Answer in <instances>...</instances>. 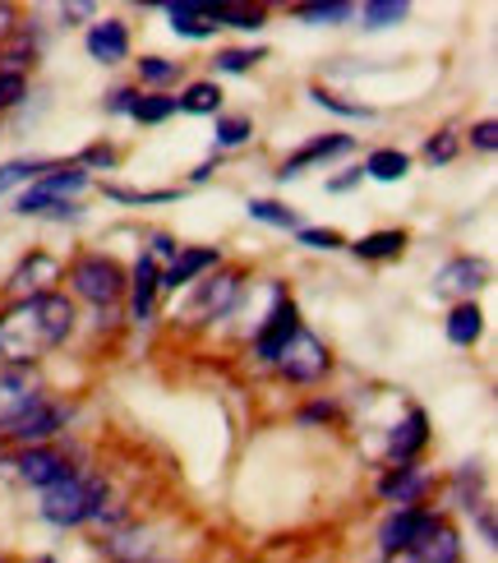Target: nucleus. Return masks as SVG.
Here are the masks:
<instances>
[{"instance_id": "nucleus-2", "label": "nucleus", "mask_w": 498, "mask_h": 563, "mask_svg": "<svg viewBox=\"0 0 498 563\" xmlns=\"http://www.w3.org/2000/svg\"><path fill=\"white\" fill-rule=\"evenodd\" d=\"M102 508H107V481H98V476H75L69 472L52 489H42V518L52 527L92 522Z\"/></svg>"}, {"instance_id": "nucleus-39", "label": "nucleus", "mask_w": 498, "mask_h": 563, "mask_svg": "<svg viewBox=\"0 0 498 563\" xmlns=\"http://www.w3.org/2000/svg\"><path fill=\"white\" fill-rule=\"evenodd\" d=\"M180 190H125V185H107V199L115 203H171Z\"/></svg>"}, {"instance_id": "nucleus-17", "label": "nucleus", "mask_w": 498, "mask_h": 563, "mask_svg": "<svg viewBox=\"0 0 498 563\" xmlns=\"http://www.w3.org/2000/svg\"><path fill=\"white\" fill-rule=\"evenodd\" d=\"M430 443V416L424 411H407V420H397L388 434V457L392 462H416V453Z\"/></svg>"}, {"instance_id": "nucleus-34", "label": "nucleus", "mask_w": 498, "mask_h": 563, "mask_svg": "<svg viewBox=\"0 0 498 563\" xmlns=\"http://www.w3.org/2000/svg\"><path fill=\"white\" fill-rule=\"evenodd\" d=\"M310 98H314L319 107H328V111H337V115H351V121H369V115H374V107L346 102V98H337V92H328V88H310Z\"/></svg>"}, {"instance_id": "nucleus-3", "label": "nucleus", "mask_w": 498, "mask_h": 563, "mask_svg": "<svg viewBox=\"0 0 498 563\" xmlns=\"http://www.w3.org/2000/svg\"><path fill=\"white\" fill-rule=\"evenodd\" d=\"M69 282H75V291L88 300V305H98V310H111V305H121L125 291H130V277L125 268L107 260V254H84V260L69 268Z\"/></svg>"}, {"instance_id": "nucleus-52", "label": "nucleus", "mask_w": 498, "mask_h": 563, "mask_svg": "<svg viewBox=\"0 0 498 563\" xmlns=\"http://www.w3.org/2000/svg\"><path fill=\"white\" fill-rule=\"evenodd\" d=\"M42 563H52V559H42Z\"/></svg>"}, {"instance_id": "nucleus-45", "label": "nucleus", "mask_w": 498, "mask_h": 563, "mask_svg": "<svg viewBox=\"0 0 498 563\" xmlns=\"http://www.w3.org/2000/svg\"><path fill=\"white\" fill-rule=\"evenodd\" d=\"M79 167H115V148H107V144H92V148L84 153Z\"/></svg>"}, {"instance_id": "nucleus-36", "label": "nucleus", "mask_w": 498, "mask_h": 563, "mask_svg": "<svg viewBox=\"0 0 498 563\" xmlns=\"http://www.w3.org/2000/svg\"><path fill=\"white\" fill-rule=\"evenodd\" d=\"M258 60H264L258 46H254V52H245V46H231V52H218V60H212V65H218L222 75H245V69H254Z\"/></svg>"}, {"instance_id": "nucleus-43", "label": "nucleus", "mask_w": 498, "mask_h": 563, "mask_svg": "<svg viewBox=\"0 0 498 563\" xmlns=\"http://www.w3.org/2000/svg\"><path fill=\"white\" fill-rule=\"evenodd\" d=\"M471 144H476L480 153H494L498 148V125L494 121H480L476 130H471Z\"/></svg>"}, {"instance_id": "nucleus-35", "label": "nucleus", "mask_w": 498, "mask_h": 563, "mask_svg": "<svg viewBox=\"0 0 498 563\" xmlns=\"http://www.w3.org/2000/svg\"><path fill=\"white\" fill-rule=\"evenodd\" d=\"M250 134H254V125L245 115H218V148H241Z\"/></svg>"}, {"instance_id": "nucleus-19", "label": "nucleus", "mask_w": 498, "mask_h": 563, "mask_svg": "<svg viewBox=\"0 0 498 563\" xmlns=\"http://www.w3.org/2000/svg\"><path fill=\"white\" fill-rule=\"evenodd\" d=\"M166 19H171L176 37H212V33H218V14H212V5H199V0L166 5Z\"/></svg>"}, {"instance_id": "nucleus-4", "label": "nucleus", "mask_w": 498, "mask_h": 563, "mask_svg": "<svg viewBox=\"0 0 498 563\" xmlns=\"http://www.w3.org/2000/svg\"><path fill=\"white\" fill-rule=\"evenodd\" d=\"M300 328H305V323H300V310L273 287V314H268L264 328L254 333V356L264 361V365H277V356L287 351V342L300 333Z\"/></svg>"}, {"instance_id": "nucleus-22", "label": "nucleus", "mask_w": 498, "mask_h": 563, "mask_svg": "<svg viewBox=\"0 0 498 563\" xmlns=\"http://www.w3.org/2000/svg\"><path fill=\"white\" fill-rule=\"evenodd\" d=\"M88 180H92V176L79 167V162H75V167H56V162H52V167H46V172L37 176L33 190H42V195H56V199H69V195L88 190Z\"/></svg>"}, {"instance_id": "nucleus-26", "label": "nucleus", "mask_w": 498, "mask_h": 563, "mask_svg": "<svg viewBox=\"0 0 498 563\" xmlns=\"http://www.w3.org/2000/svg\"><path fill=\"white\" fill-rule=\"evenodd\" d=\"M176 107L180 111H189V115H218V107H222V88L212 84V79H203V84H189L180 98H176Z\"/></svg>"}, {"instance_id": "nucleus-20", "label": "nucleus", "mask_w": 498, "mask_h": 563, "mask_svg": "<svg viewBox=\"0 0 498 563\" xmlns=\"http://www.w3.org/2000/svg\"><path fill=\"white\" fill-rule=\"evenodd\" d=\"M14 213L19 218H56V222H75L84 208L75 199H56V195H42V190H29L14 199Z\"/></svg>"}, {"instance_id": "nucleus-25", "label": "nucleus", "mask_w": 498, "mask_h": 563, "mask_svg": "<svg viewBox=\"0 0 498 563\" xmlns=\"http://www.w3.org/2000/svg\"><path fill=\"white\" fill-rule=\"evenodd\" d=\"M361 260H392V254L407 250V231H369V236H361L351 245Z\"/></svg>"}, {"instance_id": "nucleus-51", "label": "nucleus", "mask_w": 498, "mask_h": 563, "mask_svg": "<svg viewBox=\"0 0 498 563\" xmlns=\"http://www.w3.org/2000/svg\"><path fill=\"white\" fill-rule=\"evenodd\" d=\"M208 176H212V162H203V167H195V176H189V180L199 185V180H208Z\"/></svg>"}, {"instance_id": "nucleus-50", "label": "nucleus", "mask_w": 498, "mask_h": 563, "mask_svg": "<svg viewBox=\"0 0 498 563\" xmlns=\"http://www.w3.org/2000/svg\"><path fill=\"white\" fill-rule=\"evenodd\" d=\"M355 180H361V172H346V176H337V180H332V185H328V190H351V185H355Z\"/></svg>"}, {"instance_id": "nucleus-53", "label": "nucleus", "mask_w": 498, "mask_h": 563, "mask_svg": "<svg viewBox=\"0 0 498 563\" xmlns=\"http://www.w3.org/2000/svg\"><path fill=\"white\" fill-rule=\"evenodd\" d=\"M0 563H5V559H0Z\"/></svg>"}, {"instance_id": "nucleus-23", "label": "nucleus", "mask_w": 498, "mask_h": 563, "mask_svg": "<svg viewBox=\"0 0 498 563\" xmlns=\"http://www.w3.org/2000/svg\"><path fill=\"white\" fill-rule=\"evenodd\" d=\"M480 333H485V314H480V305H476V300L453 305V314H447V342L471 346Z\"/></svg>"}, {"instance_id": "nucleus-38", "label": "nucleus", "mask_w": 498, "mask_h": 563, "mask_svg": "<svg viewBox=\"0 0 498 563\" xmlns=\"http://www.w3.org/2000/svg\"><path fill=\"white\" fill-rule=\"evenodd\" d=\"M457 495H462V508L476 512L480 508V462H466L457 472Z\"/></svg>"}, {"instance_id": "nucleus-41", "label": "nucleus", "mask_w": 498, "mask_h": 563, "mask_svg": "<svg viewBox=\"0 0 498 563\" xmlns=\"http://www.w3.org/2000/svg\"><path fill=\"white\" fill-rule=\"evenodd\" d=\"M300 245H310V250H342L346 241L332 227H300Z\"/></svg>"}, {"instance_id": "nucleus-1", "label": "nucleus", "mask_w": 498, "mask_h": 563, "mask_svg": "<svg viewBox=\"0 0 498 563\" xmlns=\"http://www.w3.org/2000/svg\"><path fill=\"white\" fill-rule=\"evenodd\" d=\"M75 319H79L75 305L56 291L14 300L10 310L0 314V361L29 369L33 361H42L46 351H56L69 333H75Z\"/></svg>"}, {"instance_id": "nucleus-14", "label": "nucleus", "mask_w": 498, "mask_h": 563, "mask_svg": "<svg viewBox=\"0 0 498 563\" xmlns=\"http://www.w3.org/2000/svg\"><path fill=\"white\" fill-rule=\"evenodd\" d=\"M424 489H430V476H424L416 462H397L392 476L378 481V495H384L388 504H397V508H420Z\"/></svg>"}, {"instance_id": "nucleus-32", "label": "nucleus", "mask_w": 498, "mask_h": 563, "mask_svg": "<svg viewBox=\"0 0 498 563\" xmlns=\"http://www.w3.org/2000/svg\"><path fill=\"white\" fill-rule=\"evenodd\" d=\"M180 107H176V98H162V92H153V98H139L134 102V121H144V125H162V121H171Z\"/></svg>"}, {"instance_id": "nucleus-16", "label": "nucleus", "mask_w": 498, "mask_h": 563, "mask_svg": "<svg viewBox=\"0 0 498 563\" xmlns=\"http://www.w3.org/2000/svg\"><path fill=\"white\" fill-rule=\"evenodd\" d=\"M14 466H19V481H29L37 489H52L56 481L69 476V457H60L56 449H23Z\"/></svg>"}, {"instance_id": "nucleus-24", "label": "nucleus", "mask_w": 498, "mask_h": 563, "mask_svg": "<svg viewBox=\"0 0 498 563\" xmlns=\"http://www.w3.org/2000/svg\"><path fill=\"white\" fill-rule=\"evenodd\" d=\"M407 172H411V157L401 148H374L361 167V176H374V180H401Z\"/></svg>"}, {"instance_id": "nucleus-30", "label": "nucleus", "mask_w": 498, "mask_h": 563, "mask_svg": "<svg viewBox=\"0 0 498 563\" xmlns=\"http://www.w3.org/2000/svg\"><path fill=\"white\" fill-rule=\"evenodd\" d=\"M52 162H42V157H14V162H5L0 167V195H10L14 185H23V180H37Z\"/></svg>"}, {"instance_id": "nucleus-48", "label": "nucleus", "mask_w": 498, "mask_h": 563, "mask_svg": "<svg viewBox=\"0 0 498 563\" xmlns=\"http://www.w3.org/2000/svg\"><path fill=\"white\" fill-rule=\"evenodd\" d=\"M157 254H166V260H176L180 245H171V236H162V231H157V236H153V260H157Z\"/></svg>"}, {"instance_id": "nucleus-28", "label": "nucleus", "mask_w": 498, "mask_h": 563, "mask_svg": "<svg viewBox=\"0 0 498 563\" xmlns=\"http://www.w3.org/2000/svg\"><path fill=\"white\" fill-rule=\"evenodd\" d=\"M411 14V5H407V0H369V5L361 10V19H365V29H392V23H401V19H407Z\"/></svg>"}, {"instance_id": "nucleus-5", "label": "nucleus", "mask_w": 498, "mask_h": 563, "mask_svg": "<svg viewBox=\"0 0 498 563\" xmlns=\"http://www.w3.org/2000/svg\"><path fill=\"white\" fill-rule=\"evenodd\" d=\"M281 374H287L291 384H319L323 374L332 369V356H328V346L310 333V328H300V333L287 342V351L277 356Z\"/></svg>"}, {"instance_id": "nucleus-42", "label": "nucleus", "mask_w": 498, "mask_h": 563, "mask_svg": "<svg viewBox=\"0 0 498 563\" xmlns=\"http://www.w3.org/2000/svg\"><path fill=\"white\" fill-rule=\"evenodd\" d=\"M424 157H430V162H453V157H457V139H453V130H439L430 144H424Z\"/></svg>"}, {"instance_id": "nucleus-8", "label": "nucleus", "mask_w": 498, "mask_h": 563, "mask_svg": "<svg viewBox=\"0 0 498 563\" xmlns=\"http://www.w3.org/2000/svg\"><path fill=\"white\" fill-rule=\"evenodd\" d=\"M65 420H69V407H60V402H37L29 416H19L14 426L0 430V434H10L14 443H23V449H42L46 439L65 430Z\"/></svg>"}, {"instance_id": "nucleus-18", "label": "nucleus", "mask_w": 498, "mask_h": 563, "mask_svg": "<svg viewBox=\"0 0 498 563\" xmlns=\"http://www.w3.org/2000/svg\"><path fill=\"white\" fill-rule=\"evenodd\" d=\"M157 287H162V273H157V260L153 254H139L134 264V277H130V314L144 323L153 314V300H157Z\"/></svg>"}, {"instance_id": "nucleus-40", "label": "nucleus", "mask_w": 498, "mask_h": 563, "mask_svg": "<svg viewBox=\"0 0 498 563\" xmlns=\"http://www.w3.org/2000/svg\"><path fill=\"white\" fill-rule=\"evenodd\" d=\"M23 98H29V79H23V75H5V69H0V111L19 107Z\"/></svg>"}, {"instance_id": "nucleus-21", "label": "nucleus", "mask_w": 498, "mask_h": 563, "mask_svg": "<svg viewBox=\"0 0 498 563\" xmlns=\"http://www.w3.org/2000/svg\"><path fill=\"white\" fill-rule=\"evenodd\" d=\"M208 268H218V250H180L176 260H171V268L162 273V287H189V282H195L199 273H208Z\"/></svg>"}, {"instance_id": "nucleus-37", "label": "nucleus", "mask_w": 498, "mask_h": 563, "mask_svg": "<svg viewBox=\"0 0 498 563\" xmlns=\"http://www.w3.org/2000/svg\"><path fill=\"white\" fill-rule=\"evenodd\" d=\"M139 79L162 88V84L180 79V65H176V60H166V56H144V60H139Z\"/></svg>"}, {"instance_id": "nucleus-13", "label": "nucleus", "mask_w": 498, "mask_h": 563, "mask_svg": "<svg viewBox=\"0 0 498 563\" xmlns=\"http://www.w3.org/2000/svg\"><path fill=\"white\" fill-rule=\"evenodd\" d=\"M84 46H88V56L98 60V65H121L130 56V29H125L121 19H98L88 29Z\"/></svg>"}, {"instance_id": "nucleus-9", "label": "nucleus", "mask_w": 498, "mask_h": 563, "mask_svg": "<svg viewBox=\"0 0 498 563\" xmlns=\"http://www.w3.org/2000/svg\"><path fill=\"white\" fill-rule=\"evenodd\" d=\"M489 282V264L485 260H453V264H443L439 273H434V296H443V300H471L480 287Z\"/></svg>"}, {"instance_id": "nucleus-12", "label": "nucleus", "mask_w": 498, "mask_h": 563, "mask_svg": "<svg viewBox=\"0 0 498 563\" xmlns=\"http://www.w3.org/2000/svg\"><path fill=\"white\" fill-rule=\"evenodd\" d=\"M457 559H462L457 531L439 518V522H434V531L424 536V541H416L411 550H401V554H388L384 563H457Z\"/></svg>"}, {"instance_id": "nucleus-47", "label": "nucleus", "mask_w": 498, "mask_h": 563, "mask_svg": "<svg viewBox=\"0 0 498 563\" xmlns=\"http://www.w3.org/2000/svg\"><path fill=\"white\" fill-rule=\"evenodd\" d=\"M19 33V23H14V10L10 5H0V46H5L10 37Z\"/></svg>"}, {"instance_id": "nucleus-6", "label": "nucleus", "mask_w": 498, "mask_h": 563, "mask_svg": "<svg viewBox=\"0 0 498 563\" xmlns=\"http://www.w3.org/2000/svg\"><path fill=\"white\" fill-rule=\"evenodd\" d=\"M37 402H46L37 374H29L23 365H5V369H0V430H10L14 420L29 416Z\"/></svg>"}, {"instance_id": "nucleus-46", "label": "nucleus", "mask_w": 498, "mask_h": 563, "mask_svg": "<svg viewBox=\"0 0 498 563\" xmlns=\"http://www.w3.org/2000/svg\"><path fill=\"white\" fill-rule=\"evenodd\" d=\"M332 416H337V407H332V402H314V407H305V411H300L305 426H319V420H332Z\"/></svg>"}, {"instance_id": "nucleus-31", "label": "nucleus", "mask_w": 498, "mask_h": 563, "mask_svg": "<svg viewBox=\"0 0 498 563\" xmlns=\"http://www.w3.org/2000/svg\"><path fill=\"white\" fill-rule=\"evenodd\" d=\"M212 14H218V29H245V33L264 29V19H268L258 5H212Z\"/></svg>"}, {"instance_id": "nucleus-49", "label": "nucleus", "mask_w": 498, "mask_h": 563, "mask_svg": "<svg viewBox=\"0 0 498 563\" xmlns=\"http://www.w3.org/2000/svg\"><path fill=\"white\" fill-rule=\"evenodd\" d=\"M88 14H98V10H92V5H65V10H60L65 23H69V19H88Z\"/></svg>"}, {"instance_id": "nucleus-10", "label": "nucleus", "mask_w": 498, "mask_h": 563, "mask_svg": "<svg viewBox=\"0 0 498 563\" xmlns=\"http://www.w3.org/2000/svg\"><path fill=\"white\" fill-rule=\"evenodd\" d=\"M355 148V139L351 134H319V139H310L305 148H296L287 162L277 167V180H296V176H305L310 167H323V162H332V157H342V153H351Z\"/></svg>"}, {"instance_id": "nucleus-15", "label": "nucleus", "mask_w": 498, "mask_h": 563, "mask_svg": "<svg viewBox=\"0 0 498 563\" xmlns=\"http://www.w3.org/2000/svg\"><path fill=\"white\" fill-rule=\"evenodd\" d=\"M56 277H60V264L52 260V254L33 250L29 260H23V264L10 273V282H5V287H10V291H19L23 300H29V296H46V287H52Z\"/></svg>"}, {"instance_id": "nucleus-27", "label": "nucleus", "mask_w": 498, "mask_h": 563, "mask_svg": "<svg viewBox=\"0 0 498 563\" xmlns=\"http://www.w3.org/2000/svg\"><path fill=\"white\" fill-rule=\"evenodd\" d=\"M355 10L346 5V0H319V5H300L296 19L310 23V29H332V23H346Z\"/></svg>"}, {"instance_id": "nucleus-29", "label": "nucleus", "mask_w": 498, "mask_h": 563, "mask_svg": "<svg viewBox=\"0 0 498 563\" xmlns=\"http://www.w3.org/2000/svg\"><path fill=\"white\" fill-rule=\"evenodd\" d=\"M250 218L254 222H268V227H281V231H300V218L291 213L287 203H277V199H250Z\"/></svg>"}, {"instance_id": "nucleus-33", "label": "nucleus", "mask_w": 498, "mask_h": 563, "mask_svg": "<svg viewBox=\"0 0 498 563\" xmlns=\"http://www.w3.org/2000/svg\"><path fill=\"white\" fill-rule=\"evenodd\" d=\"M111 559H121V563H144L148 559V536H139V531H121L115 541H107Z\"/></svg>"}, {"instance_id": "nucleus-11", "label": "nucleus", "mask_w": 498, "mask_h": 563, "mask_svg": "<svg viewBox=\"0 0 498 563\" xmlns=\"http://www.w3.org/2000/svg\"><path fill=\"white\" fill-rule=\"evenodd\" d=\"M235 300H241V277H235V273H218V277L199 282L195 300H189V314H199V319H222V314L235 310Z\"/></svg>"}, {"instance_id": "nucleus-7", "label": "nucleus", "mask_w": 498, "mask_h": 563, "mask_svg": "<svg viewBox=\"0 0 498 563\" xmlns=\"http://www.w3.org/2000/svg\"><path fill=\"white\" fill-rule=\"evenodd\" d=\"M434 522H439V512H430V508H397V512H388L384 527H378V545H384V559L411 550L416 541H424V536L434 531Z\"/></svg>"}, {"instance_id": "nucleus-44", "label": "nucleus", "mask_w": 498, "mask_h": 563, "mask_svg": "<svg viewBox=\"0 0 498 563\" xmlns=\"http://www.w3.org/2000/svg\"><path fill=\"white\" fill-rule=\"evenodd\" d=\"M134 102H139V92H134V88H115L111 98H107V111H115V115H130V111H134Z\"/></svg>"}]
</instances>
